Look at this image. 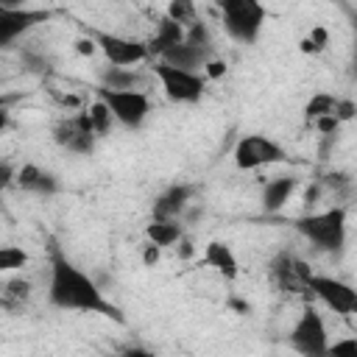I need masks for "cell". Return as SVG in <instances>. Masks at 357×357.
Returning a JSON list of instances; mask_svg holds the SVG:
<instances>
[{
	"label": "cell",
	"instance_id": "cell-1",
	"mask_svg": "<svg viewBox=\"0 0 357 357\" xmlns=\"http://www.w3.org/2000/svg\"><path fill=\"white\" fill-rule=\"evenodd\" d=\"M47 298L53 307L61 310H81V312H100L123 324V312L103 296V290L78 268L73 265L59 248H53L50 257V284H47Z\"/></svg>",
	"mask_w": 357,
	"mask_h": 357
},
{
	"label": "cell",
	"instance_id": "cell-2",
	"mask_svg": "<svg viewBox=\"0 0 357 357\" xmlns=\"http://www.w3.org/2000/svg\"><path fill=\"white\" fill-rule=\"evenodd\" d=\"M296 231H301L315 248L321 251H340L346 243V209L332 206L324 212H310L293 220Z\"/></svg>",
	"mask_w": 357,
	"mask_h": 357
},
{
	"label": "cell",
	"instance_id": "cell-3",
	"mask_svg": "<svg viewBox=\"0 0 357 357\" xmlns=\"http://www.w3.org/2000/svg\"><path fill=\"white\" fill-rule=\"evenodd\" d=\"M220 14H223V25L229 31V36H234L237 42H257L262 25H265V6L259 0H215Z\"/></svg>",
	"mask_w": 357,
	"mask_h": 357
},
{
	"label": "cell",
	"instance_id": "cell-4",
	"mask_svg": "<svg viewBox=\"0 0 357 357\" xmlns=\"http://www.w3.org/2000/svg\"><path fill=\"white\" fill-rule=\"evenodd\" d=\"M98 98L109 106L112 117L117 123H123L126 128H139L151 112V100L142 89H112V86H100Z\"/></svg>",
	"mask_w": 357,
	"mask_h": 357
},
{
	"label": "cell",
	"instance_id": "cell-5",
	"mask_svg": "<svg viewBox=\"0 0 357 357\" xmlns=\"http://www.w3.org/2000/svg\"><path fill=\"white\" fill-rule=\"evenodd\" d=\"M165 95L173 100V103H195L201 100L204 89H206V81L201 73H192V70H181V67H173V64H165L159 61L153 67Z\"/></svg>",
	"mask_w": 357,
	"mask_h": 357
},
{
	"label": "cell",
	"instance_id": "cell-6",
	"mask_svg": "<svg viewBox=\"0 0 357 357\" xmlns=\"http://www.w3.org/2000/svg\"><path fill=\"white\" fill-rule=\"evenodd\" d=\"M284 159H287L284 148L276 139L265 137V134H245L234 145V165L240 170H257V167L276 165V162H284Z\"/></svg>",
	"mask_w": 357,
	"mask_h": 357
},
{
	"label": "cell",
	"instance_id": "cell-7",
	"mask_svg": "<svg viewBox=\"0 0 357 357\" xmlns=\"http://www.w3.org/2000/svg\"><path fill=\"white\" fill-rule=\"evenodd\" d=\"M290 343L296 351L307 354V357H324L326 349H329V340H326V324L321 318V312L307 304L290 332Z\"/></svg>",
	"mask_w": 357,
	"mask_h": 357
},
{
	"label": "cell",
	"instance_id": "cell-8",
	"mask_svg": "<svg viewBox=\"0 0 357 357\" xmlns=\"http://www.w3.org/2000/svg\"><path fill=\"white\" fill-rule=\"evenodd\" d=\"M307 293H312L318 301H324L337 315H351L357 310V293H354V287L346 284V282H340V279H335V276L310 273L307 276Z\"/></svg>",
	"mask_w": 357,
	"mask_h": 357
},
{
	"label": "cell",
	"instance_id": "cell-9",
	"mask_svg": "<svg viewBox=\"0 0 357 357\" xmlns=\"http://www.w3.org/2000/svg\"><path fill=\"white\" fill-rule=\"evenodd\" d=\"M92 39L98 42V50L106 56V61L114 67H134L148 59V47L139 39H128L117 33H92Z\"/></svg>",
	"mask_w": 357,
	"mask_h": 357
},
{
	"label": "cell",
	"instance_id": "cell-10",
	"mask_svg": "<svg viewBox=\"0 0 357 357\" xmlns=\"http://www.w3.org/2000/svg\"><path fill=\"white\" fill-rule=\"evenodd\" d=\"M95 128H92V120H89V112H78L75 117L70 120H61L56 128H53V139L67 148V151H75V153H89L95 148Z\"/></svg>",
	"mask_w": 357,
	"mask_h": 357
},
{
	"label": "cell",
	"instance_id": "cell-11",
	"mask_svg": "<svg viewBox=\"0 0 357 357\" xmlns=\"http://www.w3.org/2000/svg\"><path fill=\"white\" fill-rule=\"evenodd\" d=\"M47 20H50V11H42V8H6V6H0V47L11 45L14 39H20L22 33H28L31 28H36Z\"/></svg>",
	"mask_w": 357,
	"mask_h": 357
},
{
	"label": "cell",
	"instance_id": "cell-12",
	"mask_svg": "<svg viewBox=\"0 0 357 357\" xmlns=\"http://www.w3.org/2000/svg\"><path fill=\"white\" fill-rule=\"evenodd\" d=\"M271 279L279 290L284 293H307V276L312 273V268L298 259V257H290V254H279L273 262H271Z\"/></svg>",
	"mask_w": 357,
	"mask_h": 357
},
{
	"label": "cell",
	"instance_id": "cell-13",
	"mask_svg": "<svg viewBox=\"0 0 357 357\" xmlns=\"http://www.w3.org/2000/svg\"><path fill=\"white\" fill-rule=\"evenodd\" d=\"M206 53H209V47L195 45V42H190V39H181L178 45L167 47V50L159 56V61L173 64V67H181V70H192V73H198V70L204 67V61L209 59Z\"/></svg>",
	"mask_w": 357,
	"mask_h": 357
},
{
	"label": "cell",
	"instance_id": "cell-14",
	"mask_svg": "<svg viewBox=\"0 0 357 357\" xmlns=\"http://www.w3.org/2000/svg\"><path fill=\"white\" fill-rule=\"evenodd\" d=\"M14 184L25 192H42V195H50L59 190V181L53 173L42 170L39 165H22L17 173H14Z\"/></svg>",
	"mask_w": 357,
	"mask_h": 357
},
{
	"label": "cell",
	"instance_id": "cell-15",
	"mask_svg": "<svg viewBox=\"0 0 357 357\" xmlns=\"http://www.w3.org/2000/svg\"><path fill=\"white\" fill-rule=\"evenodd\" d=\"M204 265H209L212 271H218L223 279H234V276L240 273L237 257H234L231 245L223 243V240H212V243H206V248H204Z\"/></svg>",
	"mask_w": 357,
	"mask_h": 357
},
{
	"label": "cell",
	"instance_id": "cell-16",
	"mask_svg": "<svg viewBox=\"0 0 357 357\" xmlns=\"http://www.w3.org/2000/svg\"><path fill=\"white\" fill-rule=\"evenodd\" d=\"M192 187L190 184H173L170 190H165L156 201H153V218H176L184 212V206L192 198Z\"/></svg>",
	"mask_w": 357,
	"mask_h": 357
},
{
	"label": "cell",
	"instance_id": "cell-17",
	"mask_svg": "<svg viewBox=\"0 0 357 357\" xmlns=\"http://www.w3.org/2000/svg\"><path fill=\"white\" fill-rule=\"evenodd\" d=\"M184 33H187V28H184V25H178V22H176V20H170V17H162V20H159V25H156V33L151 36V42H145L148 56H162L167 47L178 45V42L184 39Z\"/></svg>",
	"mask_w": 357,
	"mask_h": 357
},
{
	"label": "cell",
	"instance_id": "cell-18",
	"mask_svg": "<svg viewBox=\"0 0 357 357\" xmlns=\"http://www.w3.org/2000/svg\"><path fill=\"white\" fill-rule=\"evenodd\" d=\"M296 187H298V178H293V176L271 178L265 184V190H262V209L265 212H279L290 201V195H293Z\"/></svg>",
	"mask_w": 357,
	"mask_h": 357
},
{
	"label": "cell",
	"instance_id": "cell-19",
	"mask_svg": "<svg viewBox=\"0 0 357 357\" xmlns=\"http://www.w3.org/2000/svg\"><path fill=\"white\" fill-rule=\"evenodd\" d=\"M145 237H148V243H153L159 248H167V245H176L181 240V226L173 218H153L145 226Z\"/></svg>",
	"mask_w": 357,
	"mask_h": 357
},
{
	"label": "cell",
	"instance_id": "cell-20",
	"mask_svg": "<svg viewBox=\"0 0 357 357\" xmlns=\"http://www.w3.org/2000/svg\"><path fill=\"white\" fill-rule=\"evenodd\" d=\"M103 86H112V89H137V84H139V75L134 73V70H128V67H109V70H103Z\"/></svg>",
	"mask_w": 357,
	"mask_h": 357
},
{
	"label": "cell",
	"instance_id": "cell-21",
	"mask_svg": "<svg viewBox=\"0 0 357 357\" xmlns=\"http://www.w3.org/2000/svg\"><path fill=\"white\" fill-rule=\"evenodd\" d=\"M28 251L22 245H0V273H8V271H20L28 265Z\"/></svg>",
	"mask_w": 357,
	"mask_h": 357
},
{
	"label": "cell",
	"instance_id": "cell-22",
	"mask_svg": "<svg viewBox=\"0 0 357 357\" xmlns=\"http://www.w3.org/2000/svg\"><path fill=\"white\" fill-rule=\"evenodd\" d=\"M326 45H329V31H326L324 25H315V28L298 42V50L307 53V56H318V53L326 50Z\"/></svg>",
	"mask_w": 357,
	"mask_h": 357
},
{
	"label": "cell",
	"instance_id": "cell-23",
	"mask_svg": "<svg viewBox=\"0 0 357 357\" xmlns=\"http://www.w3.org/2000/svg\"><path fill=\"white\" fill-rule=\"evenodd\" d=\"M170 20H176L178 25H192L195 22V0H167V14Z\"/></svg>",
	"mask_w": 357,
	"mask_h": 357
},
{
	"label": "cell",
	"instance_id": "cell-24",
	"mask_svg": "<svg viewBox=\"0 0 357 357\" xmlns=\"http://www.w3.org/2000/svg\"><path fill=\"white\" fill-rule=\"evenodd\" d=\"M335 95H329V92H318V95H312L310 100H307V106H304V114H307V120H315V117H321V114H332L335 112Z\"/></svg>",
	"mask_w": 357,
	"mask_h": 357
},
{
	"label": "cell",
	"instance_id": "cell-25",
	"mask_svg": "<svg viewBox=\"0 0 357 357\" xmlns=\"http://www.w3.org/2000/svg\"><path fill=\"white\" fill-rule=\"evenodd\" d=\"M86 112H89V120H92L95 134H98V137H103V134L112 128V120H114V117H112V112H109V106H106V103L98 98V100H95V103L86 109Z\"/></svg>",
	"mask_w": 357,
	"mask_h": 357
},
{
	"label": "cell",
	"instance_id": "cell-26",
	"mask_svg": "<svg viewBox=\"0 0 357 357\" xmlns=\"http://www.w3.org/2000/svg\"><path fill=\"white\" fill-rule=\"evenodd\" d=\"M3 298H6L8 304H22V301H28V298H31V282L22 279V276L8 279L6 287H3Z\"/></svg>",
	"mask_w": 357,
	"mask_h": 357
},
{
	"label": "cell",
	"instance_id": "cell-27",
	"mask_svg": "<svg viewBox=\"0 0 357 357\" xmlns=\"http://www.w3.org/2000/svg\"><path fill=\"white\" fill-rule=\"evenodd\" d=\"M354 112H357V106H354V100H349V98H337L335 100V117L343 123V120H351L354 117Z\"/></svg>",
	"mask_w": 357,
	"mask_h": 357
},
{
	"label": "cell",
	"instance_id": "cell-28",
	"mask_svg": "<svg viewBox=\"0 0 357 357\" xmlns=\"http://www.w3.org/2000/svg\"><path fill=\"white\" fill-rule=\"evenodd\" d=\"M201 70H204L206 78H223V75H226V61H220V59H206Z\"/></svg>",
	"mask_w": 357,
	"mask_h": 357
},
{
	"label": "cell",
	"instance_id": "cell-29",
	"mask_svg": "<svg viewBox=\"0 0 357 357\" xmlns=\"http://www.w3.org/2000/svg\"><path fill=\"white\" fill-rule=\"evenodd\" d=\"M312 123H315V128L324 131V134H335V131L340 128V120H337L335 114H321V117H315Z\"/></svg>",
	"mask_w": 357,
	"mask_h": 357
},
{
	"label": "cell",
	"instance_id": "cell-30",
	"mask_svg": "<svg viewBox=\"0 0 357 357\" xmlns=\"http://www.w3.org/2000/svg\"><path fill=\"white\" fill-rule=\"evenodd\" d=\"M75 53H81V56H95V53H98V42H95L92 36H81V39H75Z\"/></svg>",
	"mask_w": 357,
	"mask_h": 357
},
{
	"label": "cell",
	"instance_id": "cell-31",
	"mask_svg": "<svg viewBox=\"0 0 357 357\" xmlns=\"http://www.w3.org/2000/svg\"><path fill=\"white\" fill-rule=\"evenodd\" d=\"M343 351H357V340H354V337L337 340V343H332V346L326 349V354H343Z\"/></svg>",
	"mask_w": 357,
	"mask_h": 357
},
{
	"label": "cell",
	"instance_id": "cell-32",
	"mask_svg": "<svg viewBox=\"0 0 357 357\" xmlns=\"http://www.w3.org/2000/svg\"><path fill=\"white\" fill-rule=\"evenodd\" d=\"M159 259H162V248L153 245V243H148L145 251H142V262H145V265H156Z\"/></svg>",
	"mask_w": 357,
	"mask_h": 357
},
{
	"label": "cell",
	"instance_id": "cell-33",
	"mask_svg": "<svg viewBox=\"0 0 357 357\" xmlns=\"http://www.w3.org/2000/svg\"><path fill=\"white\" fill-rule=\"evenodd\" d=\"M11 181H14V170H11V165L0 162V195H3V190H6Z\"/></svg>",
	"mask_w": 357,
	"mask_h": 357
},
{
	"label": "cell",
	"instance_id": "cell-34",
	"mask_svg": "<svg viewBox=\"0 0 357 357\" xmlns=\"http://www.w3.org/2000/svg\"><path fill=\"white\" fill-rule=\"evenodd\" d=\"M229 307H231V310H237L240 315L251 312V304H248V301H243V298H229Z\"/></svg>",
	"mask_w": 357,
	"mask_h": 357
},
{
	"label": "cell",
	"instance_id": "cell-35",
	"mask_svg": "<svg viewBox=\"0 0 357 357\" xmlns=\"http://www.w3.org/2000/svg\"><path fill=\"white\" fill-rule=\"evenodd\" d=\"M0 6H6V8H25V0H0Z\"/></svg>",
	"mask_w": 357,
	"mask_h": 357
},
{
	"label": "cell",
	"instance_id": "cell-36",
	"mask_svg": "<svg viewBox=\"0 0 357 357\" xmlns=\"http://www.w3.org/2000/svg\"><path fill=\"white\" fill-rule=\"evenodd\" d=\"M6 126H8V112H6L3 106H0V131H3Z\"/></svg>",
	"mask_w": 357,
	"mask_h": 357
},
{
	"label": "cell",
	"instance_id": "cell-37",
	"mask_svg": "<svg viewBox=\"0 0 357 357\" xmlns=\"http://www.w3.org/2000/svg\"><path fill=\"white\" fill-rule=\"evenodd\" d=\"M190 254H192V245L187 240H181V257H190Z\"/></svg>",
	"mask_w": 357,
	"mask_h": 357
},
{
	"label": "cell",
	"instance_id": "cell-38",
	"mask_svg": "<svg viewBox=\"0 0 357 357\" xmlns=\"http://www.w3.org/2000/svg\"><path fill=\"white\" fill-rule=\"evenodd\" d=\"M0 307H11V304H8V301H6L3 296H0Z\"/></svg>",
	"mask_w": 357,
	"mask_h": 357
}]
</instances>
